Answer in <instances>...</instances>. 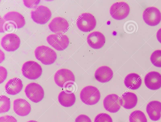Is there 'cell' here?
<instances>
[{
  "label": "cell",
  "mask_w": 161,
  "mask_h": 122,
  "mask_svg": "<svg viewBox=\"0 0 161 122\" xmlns=\"http://www.w3.org/2000/svg\"><path fill=\"white\" fill-rule=\"evenodd\" d=\"M34 52L36 59L45 65L53 64L57 58L55 51L50 48L44 45L37 47Z\"/></svg>",
  "instance_id": "obj_1"
},
{
  "label": "cell",
  "mask_w": 161,
  "mask_h": 122,
  "mask_svg": "<svg viewBox=\"0 0 161 122\" xmlns=\"http://www.w3.org/2000/svg\"><path fill=\"white\" fill-rule=\"evenodd\" d=\"M100 97V93L98 89L91 85L84 88L80 94L81 101L88 105H93L97 104L99 101Z\"/></svg>",
  "instance_id": "obj_2"
},
{
  "label": "cell",
  "mask_w": 161,
  "mask_h": 122,
  "mask_svg": "<svg viewBox=\"0 0 161 122\" xmlns=\"http://www.w3.org/2000/svg\"><path fill=\"white\" fill-rule=\"evenodd\" d=\"M54 80L59 87L66 88L74 84L75 78L71 71L67 69H62L56 72L54 76Z\"/></svg>",
  "instance_id": "obj_3"
},
{
  "label": "cell",
  "mask_w": 161,
  "mask_h": 122,
  "mask_svg": "<svg viewBox=\"0 0 161 122\" xmlns=\"http://www.w3.org/2000/svg\"><path fill=\"white\" fill-rule=\"evenodd\" d=\"M96 20L94 16L89 13L81 14L76 20V25L79 29L84 32L92 30L96 27Z\"/></svg>",
  "instance_id": "obj_4"
},
{
  "label": "cell",
  "mask_w": 161,
  "mask_h": 122,
  "mask_svg": "<svg viewBox=\"0 0 161 122\" xmlns=\"http://www.w3.org/2000/svg\"><path fill=\"white\" fill-rule=\"evenodd\" d=\"M21 70L24 76L32 80L39 78L42 73L41 66L37 62L33 61H28L24 63Z\"/></svg>",
  "instance_id": "obj_5"
},
{
  "label": "cell",
  "mask_w": 161,
  "mask_h": 122,
  "mask_svg": "<svg viewBox=\"0 0 161 122\" xmlns=\"http://www.w3.org/2000/svg\"><path fill=\"white\" fill-rule=\"evenodd\" d=\"M27 97L32 102L37 103L41 101L44 97V91L39 84L31 83L28 84L25 89Z\"/></svg>",
  "instance_id": "obj_6"
},
{
  "label": "cell",
  "mask_w": 161,
  "mask_h": 122,
  "mask_svg": "<svg viewBox=\"0 0 161 122\" xmlns=\"http://www.w3.org/2000/svg\"><path fill=\"white\" fill-rule=\"evenodd\" d=\"M130 8L128 4L124 2H116L110 7V13L112 17L117 20L125 18L129 15Z\"/></svg>",
  "instance_id": "obj_7"
},
{
  "label": "cell",
  "mask_w": 161,
  "mask_h": 122,
  "mask_svg": "<svg viewBox=\"0 0 161 122\" xmlns=\"http://www.w3.org/2000/svg\"><path fill=\"white\" fill-rule=\"evenodd\" d=\"M47 40L50 45L58 51L64 50L69 44L68 37L63 34L50 35L47 37Z\"/></svg>",
  "instance_id": "obj_8"
},
{
  "label": "cell",
  "mask_w": 161,
  "mask_h": 122,
  "mask_svg": "<svg viewBox=\"0 0 161 122\" xmlns=\"http://www.w3.org/2000/svg\"><path fill=\"white\" fill-rule=\"evenodd\" d=\"M31 18L36 23L40 24L46 23L51 18L52 13L47 7L40 5L31 13Z\"/></svg>",
  "instance_id": "obj_9"
},
{
  "label": "cell",
  "mask_w": 161,
  "mask_h": 122,
  "mask_svg": "<svg viewBox=\"0 0 161 122\" xmlns=\"http://www.w3.org/2000/svg\"><path fill=\"white\" fill-rule=\"evenodd\" d=\"M143 18L145 23L150 26H155L161 21V13L157 8L151 7L147 8L143 11Z\"/></svg>",
  "instance_id": "obj_10"
},
{
  "label": "cell",
  "mask_w": 161,
  "mask_h": 122,
  "mask_svg": "<svg viewBox=\"0 0 161 122\" xmlns=\"http://www.w3.org/2000/svg\"><path fill=\"white\" fill-rule=\"evenodd\" d=\"M20 40L15 34L10 33L5 35L1 40L2 48L8 52L14 51L17 49L20 46Z\"/></svg>",
  "instance_id": "obj_11"
},
{
  "label": "cell",
  "mask_w": 161,
  "mask_h": 122,
  "mask_svg": "<svg viewBox=\"0 0 161 122\" xmlns=\"http://www.w3.org/2000/svg\"><path fill=\"white\" fill-rule=\"evenodd\" d=\"M103 104L107 111L112 113H116L122 106L121 98L115 94H109L104 98Z\"/></svg>",
  "instance_id": "obj_12"
},
{
  "label": "cell",
  "mask_w": 161,
  "mask_h": 122,
  "mask_svg": "<svg viewBox=\"0 0 161 122\" xmlns=\"http://www.w3.org/2000/svg\"><path fill=\"white\" fill-rule=\"evenodd\" d=\"M3 22L6 24H11L14 28H20L25 24L23 16L19 13L15 11L9 12L5 14L3 18Z\"/></svg>",
  "instance_id": "obj_13"
},
{
  "label": "cell",
  "mask_w": 161,
  "mask_h": 122,
  "mask_svg": "<svg viewBox=\"0 0 161 122\" xmlns=\"http://www.w3.org/2000/svg\"><path fill=\"white\" fill-rule=\"evenodd\" d=\"M144 83L149 89L156 90L161 87V74L155 71L148 73L144 78Z\"/></svg>",
  "instance_id": "obj_14"
},
{
  "label": "cell",
  "mask_w": 161,
  "mask_h": 122,
  "mask_svg": "<svg viewBox=\"0 0 161 122\" xmlns=\"http://www.w3.org/2000/svg\"><path fill=\"white\" fill-rule=\"evenodd\" d=\"M50 30L56 34H63L68 30L69 24L64 18L61 17L54 18L48 25Z\"/></svg>",
  "instance_id": "obj_15"
},
{
  "label": "cell",
  "mask_w": 161,
  "mask_h": 122,
  "mask_svg": "<svg viewBox=\"0 0 161 122\" xmlns=\"http://www.w3.org/2000/svg\"><path fill=\"white\" fill-rule=\"evenodd\" d=\"M104 35L99 31H94L89 34L87 37V41L89 45L95 49L102 48L105 42Z\"/></svg>",
  "instance_id": "obj_16"
},
{
  "label": "cell",
  "mask_w": 161,
  "mask_h": 122,
  "mask_svg": "<svg viewBox=\"0 0 161 122\" xmlns=\"http://www.w3.org/2000/svg\"><path fill=\"white\" fill-rule=\"evenodd\" d=\"M13 104L14 111L19 116H26L31 111V107L30 104L25 99H17L14 101Z\"/></svg>",
  "instance_id": "obj_17"
},
{
  "label": "cell",
  "mask_w": 161,
  "mask_h": 122,
  "mask_svg": "<svg viewBox=\"0 0 161 122\" xmlns=\"http://www.w3.org/2000/svg\"><path fill=\"white\" fill-rule=\"evenodd\" d=\"M146 110L151 120H158L161 116V102L157 100L150 102L147 105Z\"/></svg>",
  "instance_id": "obj_18"
},
{
  "label": "cell",
  "mask_w": 161,
  "mask_h": 122,
  "mask_svg": "<svg viewBox=\"0 0 161 122\" xmlns=\"http://www.w3.org/2000/svg\"><path fill=\"white\" fill-rule=\"evenodd\" d=\"M113 76V72L111 69L106 66L98 68L96 71L94 76L98 81L104 83L110 81Z\"/></svg>",
  "instance_id": "obj_19"
},
{
  "label": "cell",
  "mask_w": 161,
  "mask_h": 122,
  "mask_svg": "<svg viewBox=\"0 0 161 122\" xmlns=\"http://www.w3.org/2000/svg\"><path fill=\"white\" fill-rule=\"evenodd\" d=\"M23 87V84L21 79L19 78H14L7 83L5 88L7 94L15 95L21 91Z\"/></svg>",
  "instance_id": "obj_20"
},
{
  "label": "cell",
  "mask_w": 161,
  "mask_h": 122,
  "mask_svg": "<svg viewBox=\"0 0 161 122\" xmlns=\"http://www.w3.org/2000/svg\"><path fill=\"white\" fill-rule=\"evenodd\" d=\"M121 105L126 109H131L136 106L138 101L136 95L131 92L124 93L121 98Z\"/></svg>",
  "instance_id": "obj_21"
},
{
  "label": "cell",
  "mask_w": 161,
  "mask_h": 122,
  "mask_svg": "<svg viewBox=\"0 0 161 122\" xmlns=\"http://www.w3.org/2000/svg\"><path fill=\"white\" fill-rule=\"evenodd\" d=\"M124 83L127 88L132 90H136L141 86L142 80L138 74L135 73H131L125 77Z\"/></svg>",
  "instance_id": "obj_22"
},
{
  "label": "cell",
  "mask_w": 161,
  "mask_h": 122,
  "mask_svg": "<svg viewBox=\"0 0 161 122\" xmlns=\"http://www.w3.org/2000/svg\"><path fill=\"white\" fill-rule=\"evenodd\" d=\"M58 100L63 106L70 107L73 105L75 102V96L74 94L68 91H63L59 94Z\"/></svg>",
  "instance_id": "obj_23"
},
{
  "label": "cell",
  "mask_w": 161,
  "mask_h": 122,
  "mask_svg": "<svg viewBox=\"0 0 161 122\" xmlns=\"http://www.w3.org/2000/svg\"><path fill=\"white\" fill-rule=\"evenodd\" d=\"M130 122H147V119L144 113L140 110L132 112L130 114Z\"/></svg>",
  "instance_id": "obj_24"
},
{
  "label": "cell",
  "mask_w": 161,
  "mask_h": 122,
  "mask_svg": "<svg viewBox=\"0 0 161 122\" xmlns=\"http://www.w3.org/2000/svg\"><path fill=\"white\" fill-rule=\"evenodd\" d=\"M10 108L9 99L5 95H1L0 99V113L7 112Z\"/></svg>",
  "instance_id": "obj_25"
},
{
  "label": "cell",
  "mask_w": 161,
  "mask_h": 122,
  "mask_svg": "<svg viewBox=\"0 0 161 122\" xmlns=\"http://www.w3.org/2000/svg\"><path fill=\"white\" fill-rule=\"evenodd\" d=\"M150 59L154 66L161 67V50H157L154 51L151 54Z\"/></svg>",
  "instance_id": "obj_26"
},
{
  "label": "cell",
  "mask_w": 161,
  "mask_h": 122,
  "mask_svg": "<svg viewBox=\"0 0 161 122\" xmlns=\"http://www.w3.org/2000/svg\"><path fill=\"white\" fill-rule=\"evenodd\" d=\"M94 122H113V120L111 116L108 114L101 113L96 116Z\"/></svg>",
  "instance_id": "obj_27"
},
{
  "label": "cell",
  "mask_w": 161,
  "mask_h": 122,
  "mask_svg": "<svg viewBox=\"0 0 161 122\" xmlns=\"http://www.w3.org/2000/svg\"><path fill=\"white\" fill-rule=\"evenodd\" d=\"M24 5L27 8H35L39 3L40 0H23Z\"/></svg>",
  "instance_id": "obj_28"
},
{
  "label": "cell",
  "mask_w": 161,
  "mask_h": 122,
  "mask_svg": "<svg viewBox=\"0 0 161 122\" xmlns=\"http://www.w3.org/2000/svg\"><path fill=\"white\" fill-rule=\"evenodd\" d=\"M75 122H92V121L90 118L86 115L80 114L76 118Z\"/></svg>",
  "instance_id": "obj_29"
},
{
  "label": "cell",
  "mask_w": 161,
  "mask_h": 122,
  "mask_svg": "<svg viewBox=\"0 0 161 122\" xmlns=\"http://www.w3.org/2000/svg\"><path fill=\"white\" fill-rule=\"evenodd\" d=\"M0 122H17V120L13 116L6 115L0 117Z\"/></svg>",
  "instance_id": "obj_30"
},
{
  "label": "cell",
  "mask_w": 161,
  "mask_h": 122,
  "mask_svg": "<svg viewBox=\"0 0 161 122\" xmlns=\"http://www.w3.org/2000/svg\"><path fill=\"white\" fill-rule=\"evenodd\" d=\"M0 84L3 82L6 79L7 75V72L6 69L3 67L0 66Z\"/></svg>",
  "instance_id": "obj_31"
},
{
  "label": "cell",
  "mask_w": 161,
  "mask_h": 122,
  "mask_svg": "<svg viewBox=\"0 0 161 122\" xmlns=\"http://www.w3.org/2000/svg\"><path fill=\"white\" fill-rule=\"evenodd\" d=\"M156 36L158 40L161 43V28L158 31Z\"/></svg>",
  "instance_id": "obj_32"
},
{
  "label": "cell",
  "mask_w": 161,
  "mask_h": 122,
  "mask_svg": "<svg viewBox=\"0 0 161 122\" xmlns=\"http://www.w3.org/2000/svg\"><path fill=\"white\" fill-rule=\"evenodd\" d=\"M27 122H38L36 121L33 120H31L30 121H29Z\"/></svg>",
  "instance_id": "obj_33"
}]
</instances>
